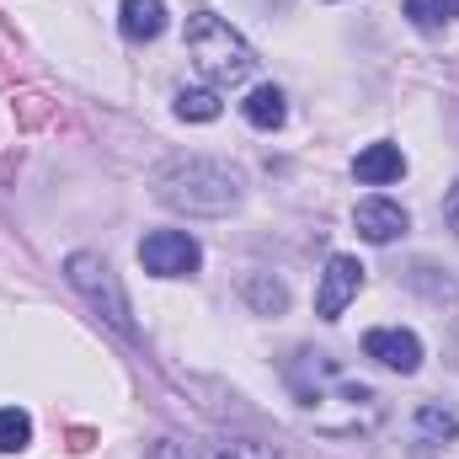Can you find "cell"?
<instances>
[{"mask_svg":"<svg viewBox=\"0 0 459 459\" xmlns=\"http://www.w3.org/2000/svg\"><path fill=\"white\" fill-rule=\"evenodd\" d=\"M283 379H289L294 401L316 417V428H321V433H332V438L374 433V428H379V417H385L379 395H374L368 385H358L342 363L332 358V352H310V347H305V352H294V358H289V368H283Z\"/></svg>","mask_w":459,"mask_h":459,"instance_id":"cell-1","label":"cell"},{"mask_svg":"<svg viewBox=\"0 0 459 459\" xmlns=\"http://www.w3.org/2000/svg\"><path fill=\"white\" fill-rule=\"evenodd\" d=\"M155 198L166 209H182V214H230L240 204V177L220 166V160H204V155H187L177 166H166L155 177Z\"/></svg>","mask_w":459,"mask_h":459,"instance_id":"cell-2","label":"cell"},{"mask_svg":"<svg viewBox=\"0 0 459 459\" xmlns=\"http://www.w3.org/2000/svg\"><path fill=\"white\" fill-rule=\"evenodd\" d=\"M187 54H193V65L204 70V81H214V86H240L246 75H251V65H256V54H251V43L220 22L214 11H198L193 22H187Z\"/></svg>","mask_w":459,"mask_h":459,"instance_id":"cell-3","label":"cell"},{"mask_svg":"<svg viewBox=\"0 0 459 459\" xmlns=\"http://www.w3.org/2000/svg\"><path fill=\"white\" fill-rule=\"evenodd\" d=\"M65 278L113 321L117 332H134V321H128V294H123V283H117V273L97 256V251H70L65 256Z\"/></svg>","mask_w":459,"mask_h":459,"instance_id":"cell-4","label":"cell"},{"mask_svg":"<svg viewBox=\"0 0 459 459\" xmlns=\"http://www.w3.org/2000/svg\"><path fill=\"white\" fill-rule=\"evenodd\" d=\"M139 262H144V273H155V278H187V273H198L204 246H198L187 230H155V235L139 240Z\"/></svg>","mask_w":459,"mask_h":459,"instance_id":"cell-5","label":"cell"},{"mask_svg":"<svg viewBox=\"0 0 459 459\" xmlns=\"http://www.w3.org/2000/svg\"><path fill=\"white\" fill-rule=\"evenodd\" d=\"M358 289H363V262L358 256H332L326 273H321V294H316L321 321H342V310L358 299Z\"/></svg>","mask_w":459,"mask_h":459,"instance_id":"cell-6","label":"cell"},{"mask_svg":"<svg viewBox=\"0 0 459 459\" xmlns=\"http://www.w3.org/2000/svg\"><path fill=\"white\" fill-rule=\"evenodd\" d=\"M363 352H368L374 363L395 368V374H417V363H422L417 332H401V326H374V332L363 337Z\"/></svg>","mask_w":459,"mask_h":459,"instance_id":"cell-7","label":"cell"},{"mask_svg":"<svg viewBox=\"0 0 459 459\" xmlns=\"http://www.w3.org/2000/svg\"><path fill=\"white\" fill-rule=\"evenodd\" d=\"M352 225H358L363 240L390 246L395 235H406V209H401V204H390V198H363V204L352 209Z\"/></svg>","mask_w":459,"mask_h":459,"instance_id":"cell-8","label":"cell"},{"mask_svg":"<svg viewBox=\"0 0 459 459\" xmlns=\"http://www.w3.org/2000/svg\"><path fill=\"white\" fill-rule=\"evenodd\" d=\"M352 177H358V182H368V187L401 182V177H406V155H401V144H368V150H358Z\"/></svg>","mask_w":459,"mask_h":459,"instance_id":"cell-9","label":"cell"},{"mask_svg":"<svg viewBox=\"0 0 459 459\" xmlns=\"http://www.w3.org/2000/svg\"><path fill=\"white\" fill-rule=\"evenodd\" d=\"M123 38L128 43H150L166 32V0H123V16H117Z\"/></svg>","mask_w":459,"mask_h":459,"instance_id":"cell-10","label":"cell"},{"mask_svg":"<svg viewBox=\"0 0 459 459\" xmlns=\"http://www.w3.org/2000/svg\"><path fill=\"white\" fill-rule=\"evenodd\" d=\"M289 117V108H283V91L278 86H256L251 97H246V123L251 128H278Z\"/></svg>","mask_w":459,"mask_h":459,"instance_id":"cell-11","label":"cell"},{"mask_svg":"<svg viewBox=\"0 0 459 459\" xmlns=\"http://www.w3.org/2000/svg\"><path fill=\"white\" fill-rule=\"evenodd\" d=\"M32 444V417L22 406H0V455H22Z\"/></svg>","mask_w":459,"mask_h":459,"instance_id":"cell-12","label":"cell"},{"mask_svg":"<svg viewBox=\"0 0 459 459\" xmlns=\"http://www.w3.org/2000/svg\"><path fill=\"white\" fill-rule=\"evenodd\" d=\"M177 117H187V123H214V117H220V91H209V86L177 91Z\"/></svg>","mask_w":459,"mask_h":459,"instance_id":"cell-13","label":"cell"},{"mask_svg":"<svg viewBox=\"0 0 459 459\" xmlns=\"http://www.w3.org/2000/svg\"><path fill=\"white\" fill-rule=\"evenodd\" d=\"M417 433H422L428 444L459 438V417H455V411H444V406H422V411H417Z\"/></svg>","mask_w":459,"mask_h":459,"instance_id":"cell-14","label":"cell"},{"mask_svg":"<svg viewBox=\"0 0 459 459\" xmlns=\"http://www.w3.org/2000/svg\"><path fill=\"white\" fill-rule=\"evenodd\" d=\"M246 294H251V305H256V310H267V316L289 305V289H283L278 278H267V273H256V278H246Z\"/></svg>","mask_w":459,"mask_h":459,"instance_id":"cell-15","label":"cell"},{"mask_svg":"<svg viewBox=\"0 0 459 459\" xmlns=\"http://www.w3.org/2000/svg\"><path fill=\"white\" fill-rule=\"evenodd\" d=\"M406 16L417 32H444L449 22V0H406Z\"/></svg>","mask_w":459,"mask_h":459,"instance_id":"cell-16","label":"cell"},{"mask_svg":"<svg viewBox=\"0 0 459 459\" xmlns=\"http://www.w3.org/2000/svg\"><path fill=\"white\" fill-rule=\"evenodd\" d=\"M209 459H283L278 449H267V444H251V438H220Z\"/></svg>","mask_w":459,"mask_h":459,"instance_id":"cell-17","label":"cell"},{"mask_svg":"<svg viewBox=\"0 0 459 459\" xmlns=\"http://www.w3.org/2000/svg\"><path fill=\"white\" fill-rule=\"evenodd\" d=\"M48 113H54V108H48V97H38V91L16 102V117H22L27 128H38V123H48Z\"/></svg>","mask_w":459,"mask_h":459,"instance_id":"cell-18","label":"cell"},{"mask_svg":"<svg viewBox=\"0 0 459 459\" xmlns=\"http://www.w3.org/2000/svg\"><path fill=\"white\" fill-rule=\"evenodd\" d=\"M144 459H193V455H187L182 444H171V438H155V444H150V455H144Z\"/></svg>","mask_w":459,"mask_h":459,"instance_id":"cell-19","label":"cell"},{"mask_svg":"<svg viewBox=\"0 0 459 459\" xmlns=\"http://www.w3.org/2000/svg\"><path fill=\"white\" fill-rule=\"evenodd\" d=\"M65 438H70V455H86V449L97 444V433H91V428H70Z\"/></svg>","mask_w":459,"mask_h":459,"instance_id":"cell-20","label":"cell"},{"mask_svg":"<svg viewBox=\"0 0 459 459\" xmlns=\"http://www.w3.org/2000/svg\"><path fill=\"white\" fill-rule=\"evenodd\" d=\"M444 220L455 225V235H459V182L449 187V198H444Z\"/></svg>","mask_w":459,"mask_h":459,"instance_id":"cell-21","label":"cell"},{"mask_svg":"<svg viewBox=\"0 0 459 459\" xmlns=\"http://www.w3.org/2000/svg\"><path fill=\"white\" fill-rule=\"evenodd\" d=\"M449 16H459V0H449Z\"/></svg>","mask_w":459,"mask_h":459,"instance_id":"cell-22","label":"cell"}]
</instances>
